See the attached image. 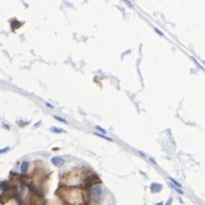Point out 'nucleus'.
<instances>
[{"instance_id": "9d476101", "label": "nucleus", "mask_w": 205, "mask_h": 205, "mask_svg": "<svg viewBox=\"0 0 205 205\" xmlns=\"http://www.w3.org/2000/svg\"><path fill=\"white\" fill-rule=\"evenodd\" d=\"M55 119H56L57 121H59V122H62V123H67L66 120H64V119H62V117H59V116H55Z\"/></svg>"}, {"instance_id": "423d86ee", "label": "nucleus", "mask_w": 205, "mask_h": 205, "mask_svg": "<svg viewBox=\"0 0 205 205\" xmlns=\"http://www.w3.org/2000/svg\"><path fill=\"white\" fill-rule=\"evenodd\" d=\"M50 131H53L55 133H63V132H65V130H63V129H60V128H56V126L50 128Z\"/></svg>"}, {"instance_id": "1a4fd4ad", "label": "nucleus", "mask_w": 205, "mask_h": 205, "mask_svg": "<svg viewBox=\"0 0 205 205\" xmlns=\"http://www.w3.org/2000/svg\"><path fill=\"white\" fill-rule=\"evenodd\" d=\"M96 136L100 137V138H103V139H106V140H109V141H112L113 139H110V138H108V137L104 136V135H100V133H96Z\"/></svg>"}, {"instance_id": "39448f33", "label": "nucleus", "mask_w": 205, "mask_h": 205, "mask_svg": "<svg viewBox=\"0 0 205 205\" xmlns=\"http://www.w3.org/2000/svg\"><path fill=\"white\" fill-rule=\"evenodd\" d=\"M161 189H162V186L160 183L154 182L150 185V191H153V192H158V191H161Z\"/></svg>"}, {"instance_id": "dca6fc26", "label": "nucleus", "mask_w": 205, "mask_h": 205, "mask_svg": "<svg viewBox=\"0 0 205 205\" xmlns=\"http://www.w3.org/2000/svg\"><path fill=\"white\" fill-rule=\"evenodd\" d=\"M1 188H2V187H1V185H0V190H1Z\"/></svg>"}, {"instance_id": "ddd939ff", "label": "nucleus", "mask_w": 205, "mask_h": 205, "mask_svg": "<svg viewBox=\"0 0 205 205\" xmlns=\"http://www.w3.org/2000/svg\"><path fill=\"white\" fill-rule=\"evenodd\" d=\"M155 31H156V32H157V33H158L160 35H163V33H162V32H161V31H160L158 28H155Z\"/></svg>"}, {"instance_id": "9b49d317", "label": "nucleus", "mask_w": 205, "mask_h": 205, "mask_svg": "<svg viewBox=\"0 0 205 205\" xmlns=\"http://www.w3.org/2000/svg\"><path fill=\"white\" fill-rule=\"evenodd\" d=\"M9 148H10V147H8V146H7V147H5V148L0 149V154H5V153H7V151L9 150Z\"/></svg>"}, {"instance_id": "7ed1b4c3", "label": "nucleus", "mask_w": 205, "mask_h": 205, "mask_svg": "<svg viewBox=\"0 0 205 205\" xmlns=\"http://www.w3.org/2000/svg\"><path fill=\"white\" fill-rule=\"evenodd\" d=\"M51 163L54 164L55 166H58V167H60V166H63L64 164H65V160L63 158V157H59V156H55L51 158Z\"/></svg>"}, {"instance_id": "2eb2a0df", "label": "nucleus", "mask_w": 205, "mask_h": 205, "mask_svg": "<svg viewBox=\"0 0 205 205\" xmlns=\"http://www.w3.org/2000/svg\"><path fill=\"white\" fill-rule=\"evenodd\" d=\"M156 205H163V203H162V202H160V203H157Z\"/></svg>"}, {"instance_id": "20e7f679", "label": "nucleus", "mask_w": 205, "mask_h": 205, "mask_svg": "<svg viewBox=\"0 0 205 205\" xmlns=\"http://www.w3.org/2000/svg\"><path fill=\"white\" fill-rule=\"evenodd\" d=\"M28 166H30V162L26 161V160H24L22 164H21V172H22V174H25L27 172V170H28Z\"/></svg>"}, {"instance_id": "6e6552de", "label": "nucleus", "mask_w": 205, "mask_h": 205, "mask_svg": "<svg viewBox=\"0 0 205 205\" xmlns=\"http://www.w3.org/2000/svg\"><path fill=\"white\" fill-rule=\"evenodd\" d=\"M96 130H98L99 132H101V133H106V130L105 129H103L101 126H99V125H96Z\"/></svg>"}, {"instance_id": "f8f14e48", "label": "nucleus", "mask_w": 205, "mask_h": 205, "mask_svg": "<svg viewBox=\"0 0 205 205\" xmlns=\"http://www.w3.org/2000/svg\"><path fill=\"white\" fill-rule=\"evenodd\" d=\"M2 128H5L6 130H9V129H10V126H9L8 124H6V123H2Z\"/></svg>"}, {"instance_id": "f03ea898", "label": "nucleus", "mask_w": 205, "mask_h": 205, "mask_svg": "<svg viewBox=\"0 0 205 205\" xmlns=\"http://www.w3.org/2000/svg\"><path fill=\"white\" fill-rule=\"evenodd\" d=\"M96 182H99V178L97 174H91V176L87 177L85 181H84V186L87 189H90L92 186H95Z\"/></svg>"}, {"instance_id": "4468645a", "label": "nucleus", "mask_w": 205, "mask_h": 205, "mask_svg": "<svg viewBox=\"0 0 205 205\" xmlns=\"http://www.w3.org/2000/svg\"><path fill=\"white\" fill-rule=\"evenodd\" d=\"M171 203H172V198H169V201H167L166 205H171Z\"/></svg>"}, {"instance_id": "f257e3e1", "label": "nucleus", "mask_w": 205, "mask_h": 205, "mask_svg": "<svg viewBox=\"0 0 205 205\" xmlns=\"http://www.w3.org/2000/svg\"><path fill=\"white\" fill-rule=\"evenodd\" d=\"M103 194H104V190H103V187H101L100 183L92 186V188H91V196H92V199L95 201L96 203H99L101 201Z\"/></svg>"}, {"instance_id": "0eeeda50", "label": "nucleus", "mask_w": 205, "mask_h": 205, "mask_svg": "<svg viewBox=\"0 0 205 205\" xmlns=\"http://www.w3.org/2000/svg\"><path fill=\"white\" fill-rule=\"evenodd\" d=\"M170 181L173 183V186H176L178 188H181V185H180V182H178L176 179H173V178H170Z\"/></svg>"}]
</instances>
